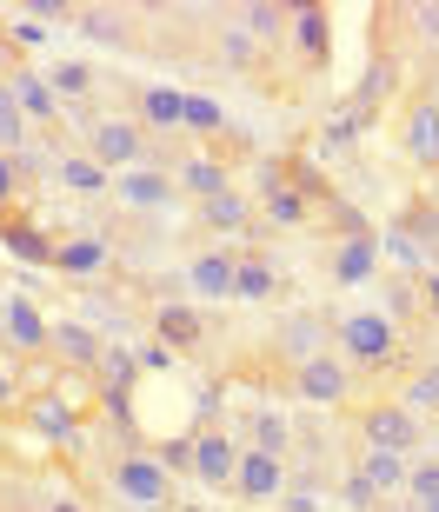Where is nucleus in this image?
Returning a JSON list of instances; mask_svg holds the SVG:
<instances>
[{
  "mask_svg": "<svg viewBox=\"0 0 439 512\" xmlns=\"http://www.w3.org/2000/svg\"><path fill=\"white\" fill-rule=\"evenodd\" d=\"M100 479H107L114 506H127V512H187L180 506V486L167 479V466H160L147 446H120V453H107Z\"/></svg>",
  "mask_w": 439,
  "mask_h": 512,
  "instance_id": "f257e3e1",
  "label": "nucleus"
},
{
  "mask_svg": "<svg viewBox=\"0 0 439 512\" xmlns=\"http://www.w3.org/2000/svg\"><path fill=\"white\" fill-rule=\"evenodd\" d=\"M333 340H340V360L353 366V380H380V373H400V366H406L400 326L386 320L380 306H366V313H346V320L333 326Z\"/></svg>",
  "mask_w": 439,
  "mask_h": 512,
  "instance_id": "f03ea898",
  "label": "nucleus"
},
{
  "mask_svg": "<svg viewBox=\"0 0 439 512\" xmlns=\"http://www.w3.org/2000/svg\"><path fill=\"white\" fill-rule=\"evenodd\" d=\"M346 426H353V439H360L366 453H400V459H413L426 446V419L406 413L393 393H386V399H353V406H346Z\"/></svg>",
  "mask_w": 439,
  "mask_h": 512,
  "instance_id": "7ed1b4c3",
  "label": "nucleus"
},
{
  "mask_svg": "<svg viewBox=\"0 0 439 512\" xmlns=\"http://www.w3.org/2000/svg\"><path fill=\"white\" fill-rule=\"evenodd\" d=\"M80 153H87V160H100L114 180H120V173H134V167H167V160H160V147L140 133L134 114H94V120H87Z\"/></svg>",
  "mask_w": 439,
  "mask_h": 512,
  "instance_id": "20e7f679",
  "label": "nucleus"
},
{
  "mask_svg": "<svg viewBox=\"0 0 439 512\" xmlns=\"http://www.w3.org/2000/svg\"><path fill=\"white\" fill-rule=\"evenodd\" d=\"M287 393L300 399V406H326V413H346L353 399H360V380H353V366L340 360V353H313V360H300L287 373Z\"/></svg>",
  "mask_w": 439,
  "mask_h": 512,
  "instance_id": "39448f33",
  "label": "nucleus"
},
{
  "mask_svg": "<svg viewBox=\"0 0 439 512\" xmlns=\"http://www.w3.org/2000/svg\"><path fill=\"white\" fill-rule=\"evenodd\" d=\"M400 153L420 173H439V94L433 87H413L400 107Z\"/></svg>",
  "mask_w": 439,
  "mask_h": 512,
  "instance_id": "423d86ee",
  "label": "nucleus"
},
{
  "mask_svg": "<svg viewBox=\"0 0 439 512\" xmlns=\"http://www.w3.org/2000/svg\"><path fill=\"white\" fill-rule=\"evenodd\" d=\"M0 340H7V353H20V360H40V353H54V320H47L27 293H7V300H0Z\"/></svg>",
  "mask_w": 439,
  "mask_h": 512,
  "instance_id": "0eeeda50",
  "label": "nucleus"
},
{
  "mask_svg": "<svg viewBox=\"0 0 439 512\" xmlns=\"http://www.w3.org/2000/svg\"><path fill=\"white\" fill-rule=\"evenodd\" d=\"M127 114L140 120V133H147V140H160V133H187V94H180V87H167V80H134Z\"/></svg>",
  "mask_w": 439,
  "mask_h": 512,
  "instance_id": "6e6552de",
  "label": "nucleus"
},
{
  "mask_svg": "<svg viewBox=\"0 0 439 512\" xmlns=\"http://www.w3.org/2000/svg\"><path fill=\"white\" fill-rule=\"evenodd\" d=\"M253 220H260V207H253L247 187H227V193H213V200H193V233H200V240H240V233H253Z\"/></svg>",
  "mask_w": 439,
  "mask_h": 512,
  "instance_id": "1a4fd4ad",
  "label": "nucleus"
},
{
  "mask_svg": "<svg viewBox=\"0 0 439 512\" xmlns=\"http://www.w3.org/2000/svg\"><path fill=\"white\" fill-rule=\"evenodd\" d=\"M193 439V486L207 493H233V473H240V439L227 426H207V433H187Z\"/></svg>",
  "mask_w": 439,
  "mask_h": 512,
  "instance_id": "9d476101",
  "label": "nucleus"
},
{
  "mask_svg": "<svg viewBox=\"0 0 439 512\" xmlns=\"http://www.w3.org/2000/svg\"><path fill=\"white\" fill-rule=\"evenodd\" d=\"M287 493V459L260 453V446H240V473H233V499L240 506H280Z\"/></svg>",
  "mask_w": 439,
  "mask_h": 512,
  "instance_id": "9b49d317",
  "label": "nucleus"
},
{
  "mask_svg": "<svg viewBox=\"0 0 439 512\" xmlns=\"http://www.w3.org/2000/svg\"><path fill=\"white\" fill-rule=\"evenodd\" d=\"M207 340H213L207 306H193V300H160V306H153V346L193 353V346H207Z\"/></svg>",
  "mask_w": 439,
  "mask_h": 512,
  "instance_id": "f8f14e48",
  "label": "nucleus"
},
{
  "mask_svg": "<svg viewBox=\"0 0 439 512\" xmlns=\"http://www.w3.org/2000/svg\"><path fill=\"white\" fill-rule=\"evenodd\" d=\"M293 54H300V74H326L333 67V7H293Z\"/></svg>",
  "mask_w": 439,
  "mask_h": 512,
  "instance_id": "ddd939ff",
  "label": "nucleus"
},
{
  "mask_svg": "<svg viewBox=\"0 0 439 512\" xmlns=\"http://www.w3.org/2000/svg\"><path fill=\"white\" fill-rule=\"evenodd\" d=\"M54 273H67V280L114 273V240H107V233H60L54 240Z\"/></svg>",
  "mask_w": 439,
  "mask_h": 512,
  "instance_id": "4468645a",
  "label": "nucleus"
},
{
  "mask_svg": "<svg viewBox=\"0 0 439 512\" xmlns=\"http://www.w3.org/2000/svg\"><path fill=\"white\" fill-rule=\"evenodd\" d=\"M140 7H74V27L87 40H100V47H120V54H134V47H147V34L134 27Z\"/></svg>",
  "mask_w": 439,
  "mask_h": 512,
  "instance_id": "2eb2a0df",
  "label": "nucleus"
},
{
  "mask_svg": "<svg viewBox=\"0 0 439 512\" xmlns=\"http://www.w3.org/2000/svg\"><path fill=\"white\" fill-rule=\"evenodd\" d=\"M114 200L134 213H167L173 200H180V187H173V167H134L114 180Z\"/></svg>",
  "mask_w": 439,
  "mask_h": 512,
  "instance_id": "dca6fc26",
  "label": "nucleus"
},
{
  "mask_svg": "<svg viewBox=\"0 0 439 512\" xmlns=\"http://www.w3.org/2000/svg\"><path fill=\"white\" fill-rule=\"evenodd\" d=\"M233 266H240V247H200L187 260V293L193 300H233Z\"/></svg>",
  "mask_w": 439,
  "mask_h": 512,
  "instance_id": "f3484780",
  "label": "nucleus"
},
{
  "mask_svg": "<svg viewBox=\"0 0 439 512\" xmlns=\"http://www.w3.org/2000/svg\"><path fill=\"white\" fill-rule=\"evenodd\" d=\"M253 207H260V220H273V227H313V220H320V213L306 207L287 180H280V167H273V160L260 167V193H253Z\"/></svg>",
  "mask_w": 439,
  "mask_h": 512,
  "instance_id": "a211bd4d",
  "label": "nucleus"
},
{
  "mask_svg": "<svg viewBox=\"0 0 439 512\" xmlns=\"http://www.w3.org/2000/svg\"><path fill=\"white\" fill-rule=\"evenodd\" d=\"M287 293V273L273 266V253L260 247H240V266H233V300H247V306H267Z\"/></svg>",
  "mask_w": 439,
  "mask_h": 512,
  "instance_id": "6ab92c4d",
  "label": "nucleus"
},
{
  "mask_svg": "<svg viewBox=\"0 0 439 512\" xmlns=\"http://www.w3.org/2000/svg\"><path fill=\"white\" fill-rule=\"evenodd\" d=\"M54 180L74 193V200H114V173L100 167V160H87L80 147H60L54 153Z\"/></svg>",
  "mask_w": 439,
  "mask_h": 512,
  "instance_id": "aec40b11",
  "label": "nucleus"
},
{
  "mask_svg": "<svg viewBox=\"0 0 439 512\" xmlns=\"http://www.w3.org/2000/svg\"><path fill=\"white\" fill-rule=\"evenodd\" d=\"M0 247L14 253V260H27V266H47L54 273V233H40L27 213H0Z\"/></svg>",
  "mask_w": 439,
  "mask_h": 512,
  "instance_id": "412c9836",
  "label": "nucleus"
},
{
  "mask_svg": "<svg viewBox=\"0 0 439 512\" xmlns=\"http://www.w3.org/2000/svg\"><path fill=\"white\" fill-rule=\"evenodd\" d=\"M173 187H180V200H213V193L233 187V173L213 160V153H187V160H173Z\"/></svg>",
  "mask_w": 439,
  "mask_h": 512,
  "instance_id": "4be33fe9",
  "label": "nucleus"
},
{
  "mask_svg": "<svg viewBox=\"0 0 439 512\" xmlns=\"http://www.w3.org/2000/svg\"><path fill=\"white\" fill-rule=\"evenodd\" d=\"M326 273H333L340 286L373 280V273H380V233H353V240H340V247H333V260H326Z\"/></svg>",
  "mask_w": 439,
  "mask_h": 512,
  "instance_id": "5701e85b",
  "label": "nucleus"
},
{
  "mask_svg": "<svg viewBox=\"0 0 439 512\" xmlns=\"http://www.w3.org/2000/svg\"><path fill=\"white\" fill-rule=\"evenodd\" d=\"M54 353H60V366H74V373H94L100 353H107V340H100L94 326H80V320H54Z\"/></svg>",
  "mask_w": 439,
  "mask_h": 512,
  "instance_id": "b1692460",
  "label": "nucleus"
},
{
  "mask_svg": "<svg viewBox=\"0 0 439 512\" xmlns=\"http://www.w3.org/2000/svg\"><path fill=\"white\" fill-rule=\"evenodd\" d=\"M233 20H240V34H247L253 47H280L287 27H293V7H280V0H247Z\"/></svg>",
  "mask_w": 439,
  "mask_h": 512,
  "instance_id": "393cba45",
  "label": "nucleus"
},
{
  "mask_svg": "<svg viewBox=\"0 0 439 512\" xmlns=\"http://www.w3.org/2000/svg\"><path fill=\"white\" fill-rule=\"evenodd\" d=\"M140 373H147V366H140V353H134V346H114V340H107V353H100V366L87 373V380H94L100 393H134V386H140Z\"/></svg>",
  "mask_w": 439,
  "mask_h": 512,
  "instance_id": "a878e982",
  "label": "nucleus"
},
{
  "mask_svg": "<svg viewBox=\"0 0 439 512\" xmlns=\"http://www.w3.org/2000/svg\"><path fill=\"white\" fill-rule=\"evenodd\" d=\"M393 399H400L406 413H433L439 419V360H426V366H406L400 373V386H393Z\"/></svg>",
  "mask_w": 439,
  "mask_h": 512,
  "instance_id": "bb28decb",
  "label": "nucleus"
},
{
  "mask_svg": "<svg viewBox=\"0 0 439 512\" xmlns=\"http://www.w3.org/2000/svg\"><path fill=\"white\" fill-rule=\"evenodd\" d=\"M27 426L34 433H47V439H67V446H87V433H80V413L74 406H54V399H27Z\"/></svg>",
  "mask_w": 439,
  "mask_h": 512,
  "instance_id": "cd10ccee",
  "label": "nucleus"
},
{
  "mask_svg": "<svg viewBox=\"0 0 439 512\" xmlns=\"http://www.w3.org/2000/svg\"><path fill=\"white\" fill-rule=\"evenodd\" d=\"M353 473L386 499V493H400V486H406V459L400 453H366V446H353Z\"/></svg>",
  "mask_w": 439,
  "mask_h": 512,
  "instance_id": "c85d7f7f",
  "label": "nucleus"
},
{
  "mask_svg": "<svg viewBox=\"0 0 439 512\" xmlns=\"http://www.w3.org/2000/svg\"><path fill=\"white\" fill-rule=\"evenodd\" d=\"M247 446H260V453H280L287 459V439H293V426H287V413H273V406H253L247 413Z\"/></svg>",
  "mask_w": 439,
  "mask_h": 512,
  "instance_id": "c756f323",
  "label": "nucleus"
},
{
  "mask_svg": "<svg viewBox=\"0 0 439 512\" xmlns=\"http://www.w3.org/2000/svg\"><path fill=\"white\" fill-rule=\"evenodd\" d=\"M439 499V453H413L406 459V506H433Z\"/></svg>",
  "mask_w": 439,
  "mask_h": 512,
  "instance_id": "7c9ffc66",
  "label": "nucleus"
},
{
  "mask_svg": "<svg viewBox=\"0 0 439 512\" xmlns=\"http://www.w3.org/2000/svg\"><path fill=\"white\" fill-rule=\"evenodd\" d=\"M34 140V127H27V114H20L14 87H7V74H0V153H20Z\"/></svg>",
  "mask_w": 439,
  "mask_h": 512,
  "instance_id": "2f4dec72",
  "label": "nucleus"
},
{
  "mask_svg": "<svg viewBox=\"0 0 439 512\" xmlns=\"http://www.w3.org/2000/svg\"><path fill=\"white\" fill-rule=\"evenodd\" d=\"M47 87H54L60 107H67V100H94V67H87V60H60L54 74H47Z\"/></svg>",
  "mask_w": 439,
  "mask_h": 512,
  "instance_id": "473e14b6",
  "label": "nucleus"
},
{
  "mask_svg": "<svg viewBox=\"0 0 439 512\" xmlns=\"http://www.w3.org/2000/svg\"><path fill=\"white\" fill-rule=\"evenodd\" d=\"M27 187H34L27 160H20V153H0V213H14L20 200H27Z\"/></svg>",
  "mask_w": 439,
  "mask_h": 512,
  "instance_id": "72a5a7b5",
  "label": "nucleus"
},
{
  "mask_svg": "<svg viewBox=\"0 0 439 512\" xmlns=\"http://www.w3.org/2000/svg\"><path fill=\"white\" fill-rule=\"evenodd\" d=\"M147 453L160 459V466H167L173 486H180V479H193V439H187V433H180V439H153Z\"/></svg>",
  "mask_w": 439,
  "mask_h": 512,
  "instance_id": "f704fd0d",
  "label": "nucleus"
},
{
  "mask_svg": "<svg viewBox=\"0 0 439 512\" xmlns=\"http://www.w3.org/2000/svg\"><path fill=\"white\" fill-rule=\"evenodd\" d=\"M187 133H200V140H220V133H227V114H220V100L187 94Z\"/></svg>",
  "mask_w": 439,
  "mask_h": 512,
  "instance_id": "c9c22d12",
  "label": "nucleus"
},
{
  "mask_svg": "<svg viewBox=\"0 0 439 512\" xmlns=\"http://www.w3.org/2000/svg\"><path fill=\"white\" fill-rule=\"evenodd\" d=\"M340 499H346L353 512H373V506H380V493H373L360 473H346V479H340Z\"/></svg>",
  "mask_w": 439,
  "mask_h": 512,
  "instance_id": "e433bc0d",
  "label": "nucleus"
},
{
  "mask_svg": "<svg viewBox=\"0 0 439 512\" xmlns=\"http://www.w3.org/2000/svg\"><path fill=\"white\" fill-rule=\"evenodd\" d=\"M420 320L439 326V266H433V273H420Z\"/></svg>",
  "mask_w": 439,
  "mask_h": 512,
  "instance_id": "4c0bfd02",
  "label": "nucleus"
},
{
  "mask_svg": "<svg viewBox=\"0 0 439 512\" xmlns=\"http://www.w3.org/2000/svg\"><path fill=\"white\" fill-rule=\"evenodd\" d=\"M280 512H320V493H300V486H287V493H280Z\"/></svg>",
  "mask_w": 439,
  "mask_h": 512,
  "instance_id": "58836bf2",
  "label": "nucleus"
},
{
  "mask_svg": "<svg viewBox=\"0 0 439 512\" xmlns=\"http://www.w3.org/2000/svg\"><path fill=\"white\" fill-rule=\"evenodd\" d=\"M373 512H413V506H393V499H380V506H373Z\"/></svg>",
  "mask_w": 439,
  "mask_h": 512,
  "instance_id": "ea45409f",
  "label": "nucleus"
},
{
  "mask_svg": "<svg viewBox=\"0 0 439 512\" xmlns=\"http://www.w3.org/2000/svg\"><path fill=\"white\" fill-rule=\"evenodd\" d=\"M413 512H439V499H433V506H413Z\"/></svg>",
  "mask_w": 439,
  "mask_h": 512,
  "instance_id": "a19ab883",
  "label": "nucleus"
},
{
  "mask_svg": "<svg viewBox=\"0 0 439 512\" xmlns=\"http://www.w3.org/2000/svg\"><path fill=\"white\" fill-rule=\"evenodd\" d=\"M187 512H200V506H187Z\"/></svg>",
  "mask_w": 439,
  "mask_h": 512,
  "instance_id": "79ce46f5",
  "label": "nucleus"
}]
</instances>
